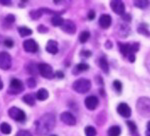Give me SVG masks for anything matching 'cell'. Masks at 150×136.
I'll list each match as a JSON object with an SVG mask.
<instances>
[{
    "mask_svg": "<svg viewBox=\"0 0 150 136\" xmlns=\"http://www.w3.org/2000/svg\"><path fill=\"white\" fill-rule=\"evenodd\" d=\"M89 37H90L89 31H82L80 33V35H79V41H80L81 43H85L86 41H88Z\"/></svg>",
    "mask_w": 150,
    "mask_h": 136,
    "instance_id": "cell-28",
    "label": "cell"
},
{
    "mask_svg": "<svg viewBox=\"0 0 150 136\" xmlns=\"http://www.w3.org/2000/svg\"><path fill=\"white\" fill-rule=\"evenodd\" d=\"M0 131H1V132L3 133V134H5V135L10 134L11 126L9 125L8 123H6V122L1 123V124H0Z\"/></svg>",
    "mask_w": 150,
    "mask_h": 136,
    "instance_id": "cell-23",
    "label": "cell"
},
{
    "mask_svg": "<svg viewBox=\"0 0 150 136\" xmlns=\"http://www.w3.org/2000/svg\"><path fill=\"white\" fill-rule=\"evenodd\" d=\"M117 30H118V33H119L120 35H121V33L123 31L122 36H127L128 34H129V27H127L126 25H124V26L120 25L119 27H117Z\"/></svg>",
    "mask_w": 150,
    "mask_h": 136,
    "instance_id": "cell-30",
    "label": "cell"
},
{
    "mask_svg": "<svg viewBox=\"0 0 150 136\" xmlns=\"http://www.w3.org/2000/svg\"><path fill=\"white\" fill-rule=\"evenodd\" d=\"M26 71L28 72L30 75H37V73H39V71H38V65H36L35 63H29L27 64V66H26Z\"/></svg>",
    "mask_w": 150,
    "mask_h": 136,
    "instance_id": "cell-16",
    "label": "cell"
},
{
    "mask_svg": "<svg viewBox=\"0 0 150 136\" xmlns=\"http://www.w3.org/2000/svg\"><path fill=\"white\" fill-rule=\"evenodd\" d=\"M139 50V43H133L132 45H130V50H129V54H132V55H135V53Z\"/></svg>",
    "mask_w": 150,
    "mask_h": 136,
    "instance_id": "cell-32",
    "label": "cell"
},
{
    "mask_svg": "<svg viewBox=\"0 0 150 136\" xmlns=\"http://www.w3.org/2000/svg\"><path fill=\"white\" fill-rule=\"evenodd\" d=\"M55 76L61 79V78H63V77H64V73H63V72H61V71H57L56 73H55Z\"/></svg>",
    "mask_w": 150,
    "mask_h": 136,
    "instance_id": "cell-44",
    "label": "cell"
},
{
    "mask_svg": "<svg viewBox=\"0 0 150 136\" xmlns=\"http://www.w3.org/2000/svg\"><path fill=\"white\" fill-rule=\"evenodd\" d=\"M26 84L29 88H34L36 86V80L34 79V77H29V78L26 80Z\"/></svg>",
    "mask_w": 150,
    "mask_h": 136,
    "instance_id": "cell-33",
    "label": "cell"
},
{
    "mask_svg": "<svg viewBox=\"0 0 150 136\" xmlns=\"http://www.w3.org/2000/svg\"><path fill=\"white\" fill-rule=\"evenodd\" d=\"M55 126V116L52 113H45L35 122V132L38 136H45Z\"/></svg>",
    "mask_w": 150,
    "mask_h": 136,
    "instance_id": "cell-1",
    "label": "cell"
},
{
    "mask_svg": "<svg viewBox=\"0 0 150 136\" xmlns=\"http://www.w3.org/2000/svg\"><path fill=\"white\" fill-rule=\"evenodd\" d=\"M84 103H85V106L88 110H94V109H96V107L98 106L99 101L96 96L91 95V96L87 97L85 99V101H84Z\"/></svg>",
    "mask_w": 150,
    "mask_h": 136,
    "instance_id": "cell-13",
    "label": "cell"
},
{
    "mask_svg": "<svg viewBox=\"0 0 150 136\" xmlns=\"http://www.w3.org/2000/svg\"><path fill=\"white\" fill-rule=\"evenodd\" d=\"M23 48L26 52L35 53L38 50V44L35 40L33 39H27L23 42Z\"/></svg>",
    "mask_w": 150,
    "mask_h": 136,
    "instance_id": "cell-9",
    "label": "cell"
},
{
    "mask_svg": "<svg viewBox=\"0 0 150 136\" xmlns=\"http://www.w3.org/2000/svg\"><path fill=\"white\" fill-rule=\"evenodd\" d=\"M16 136H32V134H31V133L27 130H20L17 132Z\"/></svg>",
    "mask_w": 150,
    "mask_h": 136,
    "instance_id": "cell-36",
    "label": "cell"
},
{
    "mask_svg": "<svg viewBox=\"0 0 150 136\" xmlns=\"http://www.w3.org/2000/svg\"><path fill=\"white\" fill-rule=\"evenodd\" d=\"M146 64H147V66H148V70L150 71V55L148 56V59H147V62H146Z\"/></svg>",
    "mask_w": 150,
    "mask_h": 136,
    "instance_id": "cell-46",
    "label": "cell"
},
{
    "mask_svg": "<svg viewBox=\"0 0 150 136\" xmlns=\"http://www.w3.org/2000/svg\"><path fill=\"white\" fill-rule=\"evenodd\" d=\"M48 96H49V93H48V91L46 90L45 88H41L39 90L37 91V93H36V98L38 99V100H46L48 98Z\"/></svg>",
    "mask_w": 150,
    "mask_h": 136,
    "instance_id": "cell-17",
    "label": "cell"
},
{
    "mask_svg": "<svg viewBox=\"0 0 150 136\" xmlns=\"http://www.w3.org/2000/svg\"><path fill=\"white\" fill-rule=\"evenodd\" d=\"M42 14H43V13L41 12L40 9H38V10H32V11H30L29 15H30V17H31L32 19H38V18H40Z\"/></svg>",
    "mask_w": 150,
    "mask_h": 136,
    "instance_id": "cell-31",
    "label": "cell"
},
{
    "mask_svg": "<svg viewBox=\"0 0 150 136\" xmlns=\"http://www.w3.org/2000/svg\"><path fill=\"white\" fill-rule=\"evenodd\" d=\"M0 4H2V5H4V6H10L12 4V2L10 0H0Z\"/></svg>",
    "mask_w": 150,
    "mask_h": 136,
    "instance_id": "cell-41",
    "label": "cell"
},
{
    "mask_svg": "<svg viewBox=\"0 0 150 136\" xmlns=\"http://www.w3.org/2000/svg\"><path fill=\"white\" fill-rule=\"evenodd\" d=\"M82 55L83 56H85V57H89V56H91V51H88V50H84V51H82Z\"/></svg>",
    "mask_w": 150,
    "mask_h": 136,
    "instance_id": "cell-43",
    "label": "cell"
},
{
    "mask_svg": "<svg viewBox=\"0 0 150 136\" xmlns=\"http://www.w3.org/2000/svg\"><path fill=\"white\" fill-rule=\"evenodd\" d=\"M95 18V12L93 10H90L88 13V19H90V20H93V19Z\"/></svg>",
    "mask_w": 150,
    "mask_h": 136,
    "instance_id": "cell-42",
    "label": "cell"
},
{
    "mask_svg": "<svg viewBox=\"0 0 150 136\" xmlns=\"http://www.w3.org/2000/svg\"><path fill=\"white\" fill-rule=\"evenodd\" d=\"M18 32L20 34L21 37H25V36H29L32 34V30L30 28L26 27V26H22V27L18 28Z\"/></svg>",
    "mask_w": 150,
    "mask_h": 136,
    "instance_id": "cell-22",
    "label": "cell"
},
{
    "mask_svg": "<svg viewBox=\"0 0 150 136\" xmlns=\"http://www.w3.org/2000/svg\"><path fill=\"white\" fill-rule=\"evenodd\" d=\"M111 22H112V18L108 14H102V15L99 17V25H100V27H102L104 29L109 27L111 25Z\"/></svg>",
    "mask_w": 150,
    "mask_h": 136,
    "instance_id": "cell-14",
    "label": "cell"
},
{
    "mask_svg": "<svg viewBox=\"0 0 150 136\" xmlns=\"http://www.w3.org/2000/svg\"><path fill=\"white\" fill-rule=\"evenodd\" d=\"M37 30H38V32H39V33H46V32H48V28L46 27V26H44V25H39L37 27Z\"/></svg>",
    "mask_w": 150,
    "mask_h": 136,
    "instance_id": "cell-38",
    "label": "cell"
},
{
    "mask_svg": "<svg viewBox=\"0 0 150 136\" xmlns=\"http://www.w3.org/2000/svg\"><path fill=\"white\" fill-rule=\"evenodd\" d=\"M24 90V85L22 83V81L19 79H12L9 85V89H8V93L9 94H18L20 92H22Z\"/></svg>",
    "mask_w": 150,
    "mask_h": 136,
    "instance_id": "cell-6",
    "label": "cell"
},
{
    "mask_svg": "<svg viewBox=\"0 0 150 136\" xmlns=\"http://www.w3.org/2000/svg\"><path fill=\"white\" fill-rule=\"evenodd\" d=\"M5 21L8 23H13L14 21H15V16H14L13 14H9V15H7L5 17Z\"/></svg>",
    "mask_w": 150,
    "mask_h": 136,
    "instance_id": "cell-37",
    "label": "cell"
},
{
    "mask_svg": "<svg viewBox=\"0 0 150 136\" xmlns=\"http://www.w3.org/2000/svg\"><path fill=\"white\" fill-rule=\"evenodd\" d=\"M121 134V128L117 125L111 126L108 129V136H120Z\"/></svg>",
    "mask_w": 150,
    "mask_h": 136,
    "instance_id": "cell-18",
    "label": "cell"
},
{
    "mask_svg": "<svg viewBox=\"0 0 150 136\" xmlns=\"http://www.w3.org/2000/svg\"><path fill=\"white\" fill-rule=\"evenodd\" d=\"M61 29L62 31H64L65 33H68V34H74L76 32V25L74 24L73 21L69 20H64L63 24L61 25Z\"/></svg>",
    "mask_w": 150,
    "mask_h": 136,
    "instance_id": "cell-11",
    "label": "cell"
},
{
    "mask_svg": "<svg viewBox=\"0 0 150 136\" xmlns=\"http://www.w3.org/2000/svg\"><path fill=\"white\" fill-rule=\"evenodd\" d=\"M50 136H57V135H50Z\"/></svg>",
    "mask_w": 150,
    "mask_h": 136,
    "instance_id": "cell-51",
    "label": "cell"
},
{
    "mask_svg": "<svg viewBox=\"0 0 150 136\" xmlns=\"http://www.w3.org/2000/svg\"><path fill=\"white\" fill-rule=\"evenodd\" d=\"M126 124L128 126V128L130 129V132L132 133V135L134 136V135H137V133H138V131H137V126L136 124H135L133 121H127L126 122ZM138 136V135H137Z\"/></svg>",
    "mask_w": 150,
    "mask_h": 136,
    "instance_id": "cell-26",
    "label": "cell"
},
{
    "mask_svg": "<svg viewBox=\"0 0 150 136\" xmlns=\"http://www.w3.org/2000/svg\"><path fill=\"white\" fill-rule=\"evenodd\" d=\"M75 69H76L77 72H83L89 69V65L86 64V63H79V64L76 65Z\"/></svg>",
    "mask_w": 150,
    "mask_h": 136,
    "instance_id": "cell-29",
    "label": "cell"
},
{
    "mask_svg": "<svg viewBox=\"0 0 150 136\" xmlns=\"http://www.w3.org/2000/svg\"><path fill=\"white\" fill-rule=\"evenodd\" d=\"M12 64V58L9 53L2 51L0 52V68L3 70L10 69Z\"/></svg>",
    "mask_w": 150,
    "mask_h": 136,
    "instance_id": "cell-7",
    "label": "cell"
},
{
    "mask_svg": "<svg viewBox=\"0 0 150 136\" xmlns=\"http://www.w3.org/2000/svg\"><path fill=\"white\" fill-rule=\"evenodd\" d=\"M3 88V82H2V80H1V77H0V90Z\"/></svg>",
    "mask_w": 150,
    "mask_h": 136,
    "instance_id": "cell-47",
    "label": "cell"
},
{
    "mask_svg": "<svg viewBox=\"0 0 150 136\" xmlns=\"http://www.w3.org/2000/svg\"><path fill=\"white\" fill-rule=\"evenodd\" d=\"M105 47L107 48V49H109V48H112V42L108 40L107 42L105 43Z\"/></svg>",
    "mask_w": 150,
    "mask_h": 136,
    "instance_id": "cell-45",
    "label": "cell"
},
{
    "mask_svg": "<svg viewBox=\"0 0 150 136\" xmlns=\"http://www.w3.org/2000/svg\"><path fill=\"white\" fill-rule=\"evenodd\" d=\"M110 6L112 10L118 15H123L125 13V5L120 0H112L110 2Z\"/></svg>",
    "mask_w": 150,
    "mask_h": 136,
    "instance_id": "cell-8",
    "label": "cell"
},
{
    "mask_svg": "<svg viewBox=\"0 0 150 136\" xmlns=\"http://www.w3.org/2000/svg\"><path fill=\"white\" fill-rule=\"evenodd\" d=\"M137 31H138V33L143 34V35H146V36H148V35H149V32H148V30H147L146 28L138 27V29H137Z\"/></svg>",
    "mask_w": 150,
    "mask_h": 136,
    "instance_id": "cell-39",
    "label": "cell"
},
{
    "mask_svg": "<svg viewBox=\"0 0 150 136\" xmlns=\"http://www.w3.org/2000/svg\"><path fill=\"white\" fill-rule=\"evenodd\" d=\"M121 17H122L123 20L126 21V22H130V21H131V16H130L128 13H124L123 15H121Z\"/></svg>",
    "mask_w": 150,
    "mask_h": 136,
    "instance_id": "cell-40",
    "label": "cell"
},
{
    "mask_svg": "<svg viewBox=\"0 0 150 136\" xmlns=\"http://www.w3.org/2000/svg\"><path fill=\"white\" fill-rule=\"evenodd\" d=\"M38 71H39L40 75H42L46 79H51L54 77L52 67L49 64H47V63H40V64H38Z\"/></svg>",
    "mask_w": 150,
    "mask_h": 136,
    "instance_id": "cell-5",
    "label": "cell"
},
{
    "mask_svg": "<svg viewBox=\"0 0 150 136\" xmlns=\"http://www.w3.org/2000/svg\"><path fill=\"white\" fill-rule=\"evenodd\" d=\"M22 100L29 106H33L35 104V97L33 96V94H26L23 96Z\"/></svg>",
    "mask_w": 150,
    "mask_h": 136,
    "instance_id": "cell-21",
    "label": "cell"
},
{
    "mask_svg": "<svg viewBox=\"0 0 150 136\" xmlns=\"http://www.w3.org/2000/svg\"><path fill=\"white\" fill-rule=\"evenodd\" d=\"M136 110L139 115L143 117H150V98L140 97L136 103Z\"/></svg>",
    "mask_w": 150,
    "mask_h": 136,
    "instance_id": "cell-2",
    "label": "cell"
},
{
    "mask_svg": "<svg viewBox=\"0 0 150 136\" xmlns=\"http://www.w3.org/2000/svg\"><path fill=\"white\" fill-rule=\"evenodd\" d=\"M146 136H150V132H147L146 133Z\"/></svg>",
    "mask_w": 150,
    "mask_h": 136,
    "instance_id": "cell-50",
    "label": "cell"
},
{
    "mask_svg": "<svg viewBox=\"0 0 150 136\" xmlns=\"http://www.w3.org/2000/svg\"><path fill=\"white\" fill-rule=\"evenodd\" d=\"M113 86H114L115 90L117 92H121L122 90V83L121 81H119V80H115L114 82H113Z\"/></svg>",
    "mask_w": 150,
    "mask_h": 136,
    "instance_id": "cell-34",
    "label": "cell"
},
{
    "mask_svg": "<svg viewBox=\"0 0 150 136\" xmlns=\"http://www.w3.org/2000/svg\"><path fill=\"white\" fill-rule=\"evenodd\" d=\"M46 51L50 54H56L58 52V43L54 40H49L46 44Z\"/></svg>",
    "mask_w": 150,
    "mask_h": 136,
    "instance_id": "cell-15",
    "label": "cell"
},
{
    "mask_svg": "<svg viewBox=\"0 0 150 136\" xmlns=\"http://www.w3.org/2000/svg\"><path fill=\"white\" fill-rule=\"evenodd\" d=\"M99 66H100V68L102 69V71L104 73L107 74L108 72H109V65H108L107 60L104 57H101L100 59H99Z\"/></svg>",
    "mask_w": 150,
    "mask_h": 136,
    "instance_id": "cell-19",
    "label": "cell"
},
{
    "mask_svg": "<svg viewBox=\"0 0 150 136\" xmlns=\"http://www.w3.org/2000/svg\"><path fill=\"white\" fill-rule=\"evenodd\" d=\"M147 130H148V132H150V121H148V123H147Z\"/></svg>",
    "mask_w": 150,
    "mask_h": 136,
    "instance_id": "cell-48",
    "label": "cell"
},
{
    "mask_svg": "<svg viewBox=\"0 0 150 136\" xmlns=\"http://www.w3.org/2000/svg\"><path fill=\"white\" fill-rule=\"evenodd\" d=\"M117 112L124 118H129L131 116V108L126 103H120L117 107Z\"/></svg>",
    "mask_w": 150,
    "mask_h": 136,
    "instance_id": "cell-12",
    "label": "cell"
},
{
    "mask_svg": "<svg viewBox=\"0 0 150 136\" xmlns=\"http://www.w3.org/2000/svg\"><path fill=\"white\" fill-rule=\"evenodd\" d=\"M63 19L61 18L60 15H56V16H53L51 19V23L53 26H61L63 24Z\"/></svg>",
    "mask_w": 150,
    "mask_h": 136,
    "instance_id": "cell-25",
    "label": "cell"
},
{
    "mask_svg": "<svg viewBox=\"0 0 150 136\" xmlns=\"http://www.w3.org/2000/svg\"><path fill=\"white\" fill-rule=\"evenodd\" d=\"M84 132H85L86 136H96V134H97V131H96V129L93 126H87V127H85Z\"/></svg>",
    "mask_w": 150,
    "mask_h": 136,
    "instance_id": "cell-27",
    "label": "cell"
},
{
    "mask_svg": "<svg viewBox=\"0 0 150 136\" xmlns=\"http://www.w3.org/2000/svg\"><path fill=\"white\" fill-rule=\"evenodd\" d=\"M100 94H101V95H105V93H104V91L102 90V89H100Z\"/></svg>",
    "mask_w": 150,
    "mask_h": 136,
    "instance_id": "cell-49",
    "label": "cell"
},
{
    "mask_svg": "<svg viewBox=\"0 0 150 136\" xmlns=\"http://www.w3.org/2000/svg\"><path fill=\"white\" fill-rule=\"evenodd\" d=\"M60 119L63 123H65L68 126H74L76 124V118L74 117V115L70 112H63L60 115Z\"/></svg>",
    "mask_w": 150,
    "mask_h": 136,
    "instance_id": "cell-10",
    "label": "cell"
},
{
    "mask_svg": "<svg viewBox=\"0 0 150 136\" xmlns=\"http://www.w3.org/2000/svg\"><path fill=\"white\" fill-rule=\"evenodd\" d=\"M74 91H76L77 93L84 94L86 92H88L91 88V82L90 80L85 79V78H81V79H77L76 81H74L73 85Z\"/></svg>",
    "mask_w": 150,
    "mask_h": 136,
    "instance_id": "cell-3",
    "label": "cell"
},
{
    "mask_svg": "<svg viewBox=\"0 0 150 136\" xmlns=\"http://www.w3.org/2000/svg\"><path fill=\"white\" fill-rule=\"evenodd\" d=\"M133 5L138 7L140 9H145L150 5V2L147 1V0H135L133 2Z\"/></svg>",
    "mask_w": 150,
    "mask_h": 136,
    "instance_id": "cell-20",
    "label": "cell"
},
{
    "mask_svg": "<svg viewBox=\"0 0 150 136\" xmlns=\"http://www.w3.org/2000/svg\"><path fill=\"white\" fill-rule=\"evenodd\" d=\"M8 115L15 121H18V122H23L26 119V114L25 112L20 108L17 107H11L8 110Z\"/></svg>",
    "mask_w": 150,
    "mask_h": 136,
    "instance_id": "cell-4",
    "label": "cell"
},
{
    "mask_svg": "<svg viewBox=\"0 0 150 136\" xmlns=\"http://www.w3.org/2000/svg\"><path fill=\"white\" fill-rule=\"evenodd\" d=\"M4 45H5L6 47H8V48H12V47H13V45H14V42H13V40H12V39L7 38V39L4 40Z\"/></svg>",
    "mask_w": 150,
    "mask_h": 136,
    "instance_id": "cell-35",
    "label": "cell"
},
{
    "mask_svg": "<svg viewBox=\"0 0 150 136\" xmlns=\"http://www.w3.org/2000/svg\"><path fill=\"white\" fill-rule=\"evenodd\" d=\"M119 48L121 51L122 55L124 56H128L130 50V44H126V43H119Z\"/></svg>",
    "mask_w": 150,
    "mask_h": 136,
    "instance_id": "cell-24",
    "label": "cell"
}]
</instances>
